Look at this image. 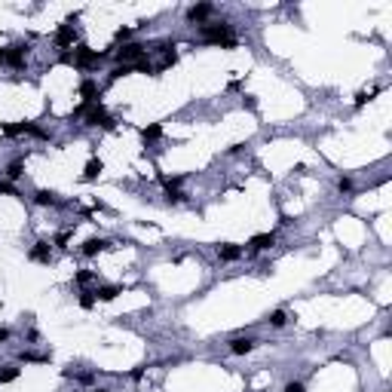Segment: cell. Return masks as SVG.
<instances>
[{"label": "cell", "mask_w": 392, "mask_h": 392, "mask_svg": "<svg viewBox=\"0 0 392 392\" xmlns=\"http://www.w3.org/2000/svg\"><path fill=\"white\" fill-rule=\"evenodd\" d=\"M101 169H104V166H101V160H89V163H86V169H83V181H95V178L101 175Z\"/></svg>", "instance_id": "17"}, {"label": "cell", "mask_w": 392, "mask_h": 392, "mask_svg": "<svg viewBox=\"0 0 392 392\" xmlns=\"http://www.w3.org/2000/svg\"><path fill=\"white\" fill-rule=\"evenodd\" d=\"M273 239H276V236H273V233H257V236H251V251H264V248H270L273 245Z\"/></svg>", "instance_id": "12"}, {"label": "cell", "mask_w": 392, "mask_h": 392, "mask_svg": "<svg viewBox=\"0 0 392 392\" xmlns=\"http://www.w3.org/2000/svg\"><path fill=\"white\" fill-rule=\"evenodd\" d=\"M270 325H273V328H282V325H285V312H282V309H276V312L270 316Z\"/></svg>", "instance_id": "25"}, {"label": "cell", "mask_w": 392, "mask_h": 392, "mask_svg": "<svg viewBox=\"0 0 392 392\" xmlns=\"http://www.w3.org/2000/svg\"><path fill=\"white\" fill-rule=\"evenodd\" d=\"M19 374H22L19 365H4V368H0V383H16Z\"/></svg>", "instance_id": "15"}, {"label": "cell", "mask_w": 392, "mask_h": 392, "mask_svg": "<svg viewBox=\"0 0 392 392\" xmlns=\"http://www.w3.org/2000/svg\"><path fill=\"white\" fill-rule=\"evenodd\" d=\"M175 61H178V52H175V46H172V49L163 52V68H172Z\"/></svg>", "instance_id": "24"}, {"label": "cell", "mask_w": 392, "mask_h": 392, "mask_svg": "<svg viewBox=\"0 0 392 392\" xmlns=\"http://www.w3.org/2000/svg\"><path fill=\"white\" fill-rule=\"evenodd\" d=\"M104 248H107V242H104V239H86L80 251H83L86 257H95V254H98V251H104Z\"/></svg>", "instance_id": "14"}, {"label": "cell", "mask_w": 392, "mask_h": 392, "mask_svg": "<svg viewBox=\"0 0 392 392\" xmlns=\"http://www.w3.org/2000/svg\"><path fill=\"white\" fill-rule=\"evenodd\" d=\"M371 95H377V89H374V92H359V95H356V107H362L365 101H371Z\"/></svg>", "instance_id": "29"}, {"label": "cell", "mask_w": 392, "mask_h": 392, "mask_svg": "<svg viewBox=\"0 0 392 392\" xmlns=\"http://www.w3.org/2000/svg\"><path fill=\"white\" fill-rule=\"evenodd\" d=\"M74 279H77V285H83V288H86V285H92V282H95L98 276H95V273H92V270H80V273H77V276H74Z\"/></svg>", "instance_id": "21"}, {"label": "cell", "mask_w": 392, "mask_h": 392, "mask_svg": "<svg viewBox=\"0 0 392 392\" xmlns=\"http://www.w3.org/2000/svg\"><path fill=\"white\" fill-rule=\"evenodd\" d=\"M74 40H77V34H74V28H71V25H61V28L55 31V46H58V49L74 46Z\"/></svg>", "instance_id": "7"}, {"label": "cell", "mask_w": 392, "mask_h": 392, "mask_svg": "<svg viewBox=\"0 0 392 392\" xmlns=\"http://www.w3.org/2000/svg\"><path fill=\"white\" fill-rule=\"evenodd\" d=\"M141 138H144V141H156V138H163V126H160V123H153V126L141 129Z\"/></svg>", "instance_id": "19"}, {"label": "cell", "mask_w": 392, "mask_h": 392, "mask_svg": "<svg viewBox=\"0 0 392 392\" xmlns=\"http://www.w3.org/2000/svg\"><path fill=\"white\" fill-rule=\"evenodd\" d=\"M337 190H340V193H349V190H352V181H349V178H340V181H337Z\"/></svg>", "instance_id": "31"}, {"label": "cell", "mask_w": 392, "mask_h": 392, "mask_svg": "<svg viewBox=\"0 0 392 392\" xmlns=\"http://www.w3.org/2000/svg\"><path fill=\"white\" fill-rule=\"evenodd\" d=\"M28 257H31V260H37V264H49V257H52L49 242H37V245L28 251Z\"/></svg>", "instance_id": "8"}, {"label": "cell", "mask_w": 392, "mask_h": 392, "mask_svg": "<svg viewBox=\"0 0 392 392\" xmlns=\"http://www.w3.org/2000/svg\"><path fill=\"white\" fill-rule=\"evenodd\" d=\"M129 377H132V380H141V377H144V368H135V371H132Z\"/></svg>", "instance_id": "34"}, {"label": "cell", "mask_w": 392, "mask_h": 392, "mask_svg": "<svg viewBox=\"0 0 392 392\" xmlns=\"http://www.w3.org/2000/svg\"><path fill=\"white\" fill-rule=\"evenodd\" d=\"M74 116H86V126H104V129H113V120L107 116V110L101 104H80L74 110Z\"/></svg>", "instance_id": "2"}, {"label": "cell", "mask_w": 392, "mask_h": 392, "mask_svg": "<svg viewBox=\"0 0 392 392\" xmlns=\"http://www.w3.org/2000/svg\"><path fill=\"white\" fill-rule=\"evenodd\" d=\"M95 392H107V389H95Z\"/></svg>", "instance_id": "37"}, {"label": "cell", "mask_w": 392, "mask_h": 392, "mask_svg": "<svg viewBox=\"0 0 392 392\" xmlns=\"http://www.w3.org/2000/svg\"><path fill=\"white\" fill-rule=\"evenodd\" d=\"M4 340H10V331H7V328H0V343H4Z\"/></svg>", "instance_id": "35"}, {"label": "cell", "mask_w": 392, "mask_h": 392, "mask_svg": "<svg viewBox=\"0 0 392 392\" xmlns=\"http://www.w3.org/2000/svg\"><path fill=\"white\" fill-rule=\"evenodd\" d=\"M132 71H135L132 64H120V68H113V74H110V77H113V80H120V77H129Z\"/></svg>", "instance_id": "23"}, {"label": "cell", "mask_w": 392, "mask_h": 392, "mask_svg": "<svg viewBox=\"0 0 392 392\" xmlns=\"http://www.w3.org/2000/svg\"><path fill=\"white\" fill-rule=\"evenodd\" d=\"M95 300H98V297H95V291H83V294H80V306H83V309H92V306H95Z\"/></svg>", "instance_id": "22"}, {"label": "cell", "mask_w": 392, "mask_h": 392, "mask_svg": "<svg viewBox=\"0 0 392 392\" xmlns=\"http://www.w3.org/2000/svg\"><path fill=\"white\" fill-rule=\"evenodd\" d=\"M25 52H28V46H22V43L10 46V49H7V64L16 68V71H22V68H25Z\"/></svg>", "instance_id": "5"}, {"label": "cell", "mask_w": 392, "mask_h": 392, "mask_svg": "<svg viewBox=\"0 0 392 392\" xmlns=\"http://www.w3.org/2000/svg\"><path fill=\"white\" fill-rule=\"evenodd\" d=\"M80 95H83V104H98V86L92 80H86L80 86Z\"/></svg>", "instance_id": "13"}, {"label": "cell", "mask_w": 392, "mask_h": 392, "mask_svg": "<svg viewBox=\"0 0 392 392\" xmlns=\"http://www.w3.org/2000/svg\"><path fill=\"white\" fill-rule=\"evenodd\" d=\"M285 392H306V389H303V383H297V380H291V383L285 386Z\"/></svg>", "instance_id": "32"}, {"label": "cell", "mask_w": 392, "mask_h": 392, "mask_svg": "<svg viewBox=\"0 0 392 392\" xmlns=\"http://www.w3.org/2000/svg\"><path fill=\"white\" fill-rule=\"evenodd\" d=\"M0 64H7V49H0Z\"/></svg>", "instance_id": "36"}, {"label": "cell", "mask_w": 392, "mask_h": 392, "mask_svg": "<svg viewBox=\"0 0 392 392\" xmlns=\"http://www.w3.org/2000/svg\"><path fill=\"white\" fill-rule=\"evenodd\" d=\"M212 16V4H196L187 10V22H206Z\"/></svg>", "instance_id": "9"}, {"label": "cell", "mask_w": 392, "mask_h": 392, "mask_svg": "<svg viewBox=\"0 0 392 392\" xmlns=\"http://www.w3.org/2000/svg\"><path fill=\"white\" fill-rule=\"evenodd\" d=\"M0 193H7V196H19V193H16V187H13L10 181H0Z\"/></svg>", "instance_id": "30"}, {"label": "cell", "mask_w": 392, "mask_h": 392, "mask_svg": "<svg viewBox=\"0 0 392 392\" xmlns=\"http://www.w3.org/2000/svg\"><path fill=\"white\" fill-rule=\"evenodd\" d=\"M129 37H132V28H120V31H116V37H113V40H116V43H126Z\"/></svg>", "instance_id": "27"}, {"label": "cell", "mask_w": 392, "mask_h": 392, "mask_svg": "<svg viewBox=\"0 0 392 392\" xmlns=\"http://www.w3.org/2000/svg\"><path fill=\"white\" fill-rule=\"evenodd\" d=\"M101 52H92L89 46H77V52H74V64L77 68H98L101 64Z\"/></svg>", "instance_id": "4"}, {"label": "cell", "mask_w": 392, "mask_h": 392, "mask_svg": "<svg viewBox=\"0 0 392 392\" xmlns=\"http://www.w3.org/2000/svg\"><path fill=\"white\" fill-rule=\"evenodd\" d=\"M22 175H25V163H22V160L10 163V169H7V178H10V181H19Z\"/></svg>", "instance_id": "20"}, {"label": "cell", "mask_w": 392, "mask_h": 392, "mask_svg": "<svg viewBox=\"0 0 392 392\" xmlns=\"http://www.w3.org/2000/svg\"><path fill=\"white\" fill-rule=\"evenodd\" d=\"M25 132L31 135V132H34V123H28V120H25V123H10V126H4V135H7V138L25 135Z\"/></svg>", "instance_id": "11"}, {"label": "cell", "mask_w": 392, "mask_h": 392, "mask_svg": "<svg viewBox=\"0 0 392 392\" xmlns=\"http://www.w3.org/2000/svg\"><path fill=\"white\" fill-rule=\"evenodd\" d=\"M254 346H257V340H251V337H233L230 340V352L233 356H248Z\"/></svg>", "instance_id": "6"}, {"label": "cell", "mask_w": 392, "mask_h": 392, "mask_svg": "<svg viewBox=\"0 0 392 392\" xmlns=\"http://www.w3.org/2000/svg\"><path fill=\"white\" fill-rule=\"evenodd\" d=\"M116 294H120V288H116V285H101V288H95V297L104 300V303H110Z\"/></svg>", "instance_id": "18"}, {"label": "cell", "mask_w": 392, "mask_h": 392, "mask_svg": "<svg viewBox=\"0 0 392 392\" xmlns=\"http://www.w3.org/2000/svg\"><path fill=\"white\" fill-rule=\"evenodd\" d=\"M132 68H135V71H141V74H150V71H153V64H150L147 58H141V61H138V64H132Z\"/></svg>", "instance_id": "28"}, {"label": "cell", "mask_w": 392, "mask_h": 392, "mask_svg": "<svg viewBox=\"0 0 392 392\" xmlns=\"http://www.w3.org/2000/svg\"><path fill=\"white\" fill-rule=\"evenodd\" d=\"M34 203H37V206H58V200H55L52 190H37V193H34Z\"/></svg>", "instance_id": "16"}, {"label": "cell", "mask_w": 392, "mask_h": 392, "mask_svg": "<svg viewBox=\"0 0 392 392\" xmlns=\"http://www.w3.org/2000/svg\"><path fill=\"white\" fill-rule=\"evenodd\" d=\"M68 239H71V236H68V233H61V236L55 239V245H58V248H64V245H68Z\"/></svg>", "instance_id": "33"}, {"label": "cell", "mask_w": 392, "mask_h": 392, "mask_svg": "<svg viewBox=\"0 0 392 392\" xmlns=\"http://www.w3.org/2000/svg\"><path fill=\"white\" fill-rule=\"evenodd\" d=\"M141 58H147V46H141V43H126L123 49H116V61L120 64H138Z\"/></svg>", "instance_id": "3"}, {"label": "cell", "mask_w": 392, "mask_h": 392, "mask_svg": "<svg viewBox=\"0 0 392 392\" xmlns=\"http://www.w3.org/2000/svg\"><path fill=\"white\" fill-rule=\"evenodd\" d=\"M200 34H203V40L206 43H218V46H224V49H233L236 46V40H233V28L227 25V22H221V25H200Z\"/></svg>", "instance_id": "1"}, {"label": "cell", "mask_w": 392, "mask_h": 392, "mask_svg": "<svg viewBox=\"0 0 392 392\" xmlns=\"http://www.w3.org/2000/svg\"><path fill=\"white\" fill-rule=\"evenodd\" d=\"M22 362H49V356H37V352H22Z\"/></svg>", "instance_id": "26"}, {"label": "cell", "mask_w": 392, "mask_h": 392, "mask_svg": "<svg viewBox=\"0 0 392 392\" xmlns=\"http://www.w3.org/2000/svg\"><path fill=\"white\" fill-rule=\"evenodd\" d=\"M218 254H221V260H239L242 257V245L224 242V245H218Z\"/></svg>", "instance_id": "10"}]
</instances>
